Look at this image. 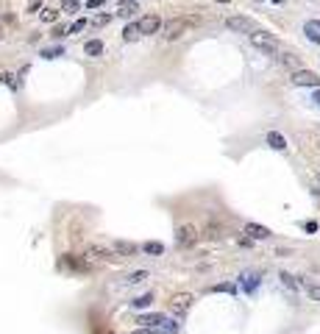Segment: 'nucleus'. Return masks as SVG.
Masks as SVG:
<instances>
[{
  "mask_svg": "<svg viewBox=\"0 0 320 334\" xmlns=\"http://www.w3.org/2000/svg\"><path fill=\"white\" fill-rule=\"evenodd\" d=\"M278 62L284 64L287 70H292V72L301 70V62H298V56H295V53H281V56H278Z\"/></svg>",
  "mask_w": 320,
  "mask_h": 334,
  "instance_id": "11",
  "label": "nucleus"
},
{
  "mask_svg": "<svg viewBox=\"0 0 320 334\" xmlns=\"http://www.w3.org/2000/svg\"><path fill=\"white\" fill-rule=\"evenodd\" d=\"M245 234H251L254 240H267L273 231L267 226H259V223H248V226H245Z\"/></svg>",
  "mask_w": 320,
  "mask_h": 334,
  "instance_id": "10",
  "label": "nucleus"
},
{
  "mask_svg": "<svg viewBox=\"0 0 320 334\" xmlns=\"http://www.w3.org/2000/svg\"><path fill=\"white\" fill-rule=\"evenodd\" d=\"M192 301H195V298H192L190 292H176V295H170V309L178 315V318H181V315L190 312Z\"/></svg>",
  "mask_w": 320,
  "mask_h": 334,
  "instance_id": "5",
  "label": "nucleus"
},
{
  "mask_svg": "<svg viewBox=\"0 0 320 334\" xmlns=\"http://www.w3.org/2000/svg\"><path fill=\"white\" fill-rule=\"evenodd\" d=\"M45 59H56V56H64V48H50V50H42Z\"/></svg>",
  "mask_w": 320,
  "mask_h": 334,
  "instance_id": "25",
  "label": "nucleus"
},
{
  "mask_svg": "<svg viewBox=\"0 0 320 334\" xmlns=\"http://www.w3.org/2000/svg\"><path fill=\"white\" fill-rule=\"evenodd\" d=\"M304 34L309 36V39H312V42H318L320 45V34H318V28H315L312 22H306V28H304Z\"/></svg>",
  "mask_w": 320,
  "mask_h": 334,
  "instance_id": "20",
  "label": "nucleus"
},
{
  "mask_svg": "<svg viewBox=\"0 0 320 334\" xmlns=\"http://www.w3.org/2000/svg\"><path fill=\"white\" fill-rule=\"evenodd\" d=\"M84 25H86V20H75L70 28H67V34H78V31H84Z\"/></svg>",
  "mask_w": 320,
  "mask_h": 334,
  "instance_id": "27",
  "label": "nucleus"
},
{
  "mask_svg": "<svg viewBox=\"0 0 320 334\" xmlns=\"http://www.w3.org/2000/svg\"><path fill=\"white\" fill-rule=\"evenodd\" d=\"M84 259H117V256H114V251L106 248V245H86Z\"/></svg>",
  "mask_w": 320,
  "mask_h": 334,
  "instance_id": "7",
  "label": "nucleus"
},
{
  "mask_svg": "<svg viewBox=\"0 0 320 334\" xmlns=\"http://www.w3.org/2000/svg\"><path fill=\"white\" fill-rule=\"evenodd\" d=\"M164 315H159V312H150V315H139V318H136V323H139V326L142 329H159L164 323Z\"/></svg>",
  "mask_w": 320,
  "mask_h": 334,
  "instance_id": "9",
  "label": "nucleus"
},
{
  "mask_svg": "<svg viewBox=\"0 0 320 334\" xmlns=\"http://www.w3.org/2000/svg\"><path fill=\"white\" fill-rule=\"evenodd\" d=\"M39 8H42V0H31V3H28V11H31V14H34V11H39Z\"/></svg>",
  "mask_w": 320,
  "mask_h": 334,
  "instance_id": "29",
  "label": "nucleus"
},
{
  "mask_svg": "<svg viewBox=\"0 0 320 334\" xmlns=\"http://www.w3.org/2000/svg\"><path fill=\"white\" fill-rule=\"evenodd\" d=\"M267 145H270L273 150H284L287 148V139L278 134V131H270V134H267Z\"/></svg>",
  "mask_w": 320,
  "mask_h": 334,
  "instance_id": "13",
  "label": "nucleus"
},
{
  "mask_svg": "<svg viewBox=\"0 0 320 334\" xmlns=\"http://www.w3.org/2000/svg\"><path fill=\"white\" fill-rule=\"evenodd\" d=\"M318 142H320V139H318Z\"/></svg>",
  "mask_w": 320,
  "mask_h": 334,
  "instance_id": "38",
  "label": "nucleus"
},
{
  "mask_svg": "<svg viewBox=\"0 0 320 334\" xmlns=\"http://www.w3.org/2000/svg\"><path fill=\"white\" fill-rule=\"evenodd\" d=\"M114 251H117L120 256H134L136 245H134V242H126V240H117V242H114Z\"/></svg>",
  "mask_w": 320,
  "mask_h": 334,
  "instance_id": "12",
  "label": "nucleus"
},
{
  "mask_svg": "<svg viewBox=\"0 0 320 334\" xmlns=\"http://www.w3.org/2000/svg\"><path fill=\"white\" fill-rule=\"evenodd\" d=\"M200 17L195 14H187V17H173V20H167L162 25V36L167 39V42H173V39H181V36L187 34V31L192 28V25H198Z\"/></svg>",
  "mask_w": 320,
  "mask_h": 334,
  "instance_id": "1",
  "label": "nucleus"
},
{
  "mask_svg": "<svg viewBox=\"0 0 320 334\" xmlns=\"http://www.w3.org/2000/svg\"><path fill=\"white\" fill-rule=\"evenodd\" d=\"M318 181H320V176H318Z\"/></svg>",
  "mask_w": 320,
  "mask_h": 334,
  "instance_id": "37",
  "label": "nucleus"
},
{
  "mask_svg": "<svg viewBox=\"0 0 320 334\" xmlns=\"http://www.w3.org/2000/svg\"><path fill=\"white\" fill-rule=\"evenodd\" d=\"M139 25H136V22H131V25H126V28H123V39H126V42H136V39H139Z\"/></svg>",
  "mask_w": 320,
  "mask_h": 334,
  "instance_id": "14",
  "label": "nucleus"
},
{
  "mask_svg": "<svg viewBox=\"0 0 320 334\" xmlns=\"http://www.w3.org/2000/svg\"><path fill=\"white\" fill-rule=\"evenodd\" d=\"M226 28L234 31V34H254V31H259L254 25V20H248V17H228Z\"/></svg>",
  "mask_w": 320,
  "mask_h": 334,
  "instance_id": "4",
  "label": "nucleus"
},
{
  "mask_svg": "<svg viewBox=\"0 0 320 334\" xmlns=\"http://www.w3.org/2000/svg\"><path fill=\"white\" fill-rule=\"evenodd\" d=\"M156 332L159 334H178V332H181V323H178V320H164Z\"/></svg>",
  "mask_w": 320,
  "mask_h": 334,
  "instance_id": "16",
  "label": "nucleus"
},
{
  "mask_svg": "<svg viewBox=\"0 0 320 334\" xmlns=\"http://www.w3.org/2000/svg\"><path fill=\"white\" fill-rule=\"evenodd\" d=\"M278 278H281V284H284L287 290H292V292L298 290V281H295V276H290V273H281Z\"/></svg>",
  "mask_w": 320,
  "mask_h": 334,
  "instance_id": "18",
  "label": "nucleus"
},
{
  "mask_svg": "<svg viewBox=\"0 0 320 334\" xmlns=\"http://www.w3.org/2000/svg\"><path fill=\"white\" fill-rule=\"evenodd\" d=\"M42 20H45V22H56V20H59V11H56V8H45V11H42Z\"/></svg>",
  "mask_w": 320,
  "mask_h": 334,
  "instance_id": "24",
  "label": "nucleus"
},
{
  "mask_svg": "<svg viewBox=\"0 0 320 334\" xmlns=\"http://www.w3.org/2000/svg\"><path fill=\"white\" fill-rule=\"evenodd\" d=\"M312 100H315V103H320V89H315V95H312Z\"/></svg>",
  "mask_w": 320,
  "mask_h": 334,
  "instance_id": "34",
  "label": "nucleus"
},
{
  "mask_svg": "<svg viewBox=\"0 0 320 334\" xmlns=\"http://www.w3.org/2000/svg\"><path fill=\"white\" fill-rule=\"evenodd\" d=\"M150 301H153V295L148 292V295H139V298L134 301V306H136V309H145V306H150Z\"/></svg>",
  "mask_w": 320,
  "mask_h": 334,
  "instance_id": "23",
  "label": "nucleus"
},
{
  "mask_svg": "<svg viewBox=\"0 0 320 334\" xmlns=\"http://www.w3.org/2000/svg\"><path fill=\"white\" fill-rule=\"evenodd\" d=\"M240 284L251 292L256 284H259V276H256V273H242V276H240Z\"/></svg>",
  "mask_w": 320,
  "mask_h": 334,
  "instance_id": "17",
  "label": "nucleus"
},
{
  "mask_svg": "<svg viewBox=\"0 0 320 334\" xmlns=\"http://www.w3.org/2000/svg\"><path fill=\"white\" fill-rule=\"evenodd\" d=\"M176 242H178V248H192V245L198 242V228L192 226V223H184V226H178V231H176Z\"/></svg>",
  "mask_w": 320,
  "mask_h": 334,
  "instance_id": "3",
  "label": "nucleus"
},
{
  "mask_svg": "<svg viewBox=\"0 0 320 334\" xmlns=\"http://www.w3.org/2000/svg\"><path fill=\"white\" fill-rule=\"evenodd\" d=\"M217 3H228V0H217Z\"/></svg>",
  "mask_w": 320,
  "mask_h": 334,
  "instance_id": "35",
  "label": "nucleus"
},
{
  "mask_svg": "<svg viewBox=\"0 0 320 334\" xmlns=\"http://www.w3.org/2000/svg\"><path fill=\"white\" fill-rule=\"evenodd\" d=\"M109 20H112V17H109V14H100V17H98V20H95V22H98V25H106Z\"/></svg>",
  "mask_w": 320,
  "mask_h": 334,
  "instance_id": "32",
  "label": "nucleus"
},
{
  "mask_svg": "<svg viewBox=\"0 0 320 334\" xmlns=\"http://www.w3.org/2000/svg\"><path fill=\"white\" fill-rule=\"evenodd\" d=\"M136 25H139V34H156V31L162 28V17L159 14H145Z\"/></svg>",
  "mask_w": 320,
  "mask_h": 334,
  "instance_id": "8",
  "label": "nucleus"
},
{
  "mask_svg": "<svg viewBox=\"0 0 320 334\" xmlns=\"http://www.w3.org/2000/svg\"><path fill=\"white\" fill-rule=\"evenodd\" d=\"M106 0H86V8H100Z\"/></svg>",
  "mask_w": 320,
  "mask_h": 334,
  "instance_id": "30",
  "label": "nucleus"
},
{
  "mask_svg": "<svg viewBox=\"0 0 320 334\" xmlns=\"http://www.w3.org/2000/svg\"><path fill=\"white\" fill-rule=\"evenodd\" d=\"M84 53H86V56H103V42H100V39L86 42L84 45Z\"/></svg>",
  "mask_w": 320,
  "mask_h": 334,
  "instance_id": "15",
  "label": "nucleus"
},
{
  "mask_svg": "<svg viewBox=\"0 0 320 334\" xmlns=\"http://www.w3.org/2000/svg\"><path fill=\"white\" fill-rule=\"evenodd\" d=\"M62 6L67 8V11H78V6H81V0H62Z\"/></svg>",
  "mask_w": 320,
  "mask_h": 334,
  "instance_id": "28",
  "label": "nucleus"
},
{
  "mask_svg": "<svg viewBox=\"0 0 320 334\" xmlns=\"http://www.w3.org/2000/svg\"><path fill=\"white\" fill-rule=\"evenodd\" d=\"M290 81H292L295 86H312V89H318V86H320L318 72H312V70H298V72H292Z\"/></svg>",
  "mask_w": 320,
  "mask_h": 334,
  "instance_id": "6",
  "label": "nucleus"
},
{
  "mask_svg": "<svg viewBox=\"0 0 320 334\" xmlns=\"http://www.w3.org/2000/svg\"><path fill=\"white\" fill-rule=\"evenodd\" d=\"M251 42H254V48H259L262 53H278V39L273 34H267V31H254L251 34Z\"/></svg>",
  "mask_w": 320,
  "mask_h": 334,
  "instance_id": "2",
  "label": "nucleus"
},
{
  "mask_svg": "<svg viewBox=\"0 0 320 334\" xmlns=\"http://www.w3.org/2000/svg\"><path fill=\"white\" fill-rule=\"evenodd\" d=\"M145 254H164L162 242H145Z\"/></svg>",
  "mask_w": 320,
  "mask_h": 334,
  "instance_id": "21",
  "label": "nucleus"
},
{
  "mask_svg": "<svg viewBox=\"0 0 320 334\" xmlns=\"http://www.w3.org/2000/svg\"><path fill=\"white\" fill-rule=\"evenodd\" d=\"M136 334H159V332H156V329H139Z\"/></svg>",
  "mask_w": 320,
  "mask_h": 334,
  "instance_id": "33",
  "label": "nucleus"
},
{
  "mask_svg": "<svg viewBox=\"0 0 320 334\" xmlns=\"http://www.w3.org/2000/svg\"><path fill=\"white\" fill-rule=\"evenodd\" d=\"M304 228L309 231V234H312V231H318V223H315V220H309V223H304Z\"/></svg>",
  "mask_w": 320,
  "mask_h": 334,
  "instance_id": "31",
  "label": "nucleus"
},
{
  "mask_svg": "<svg viewBox=\"0 0 320 334\" xmlns=\"http://www.w3.org/2000/svg\"><path fill=\"white\" fill-rule=\"evenodd\" d=\"M145 278H148V273H145V270H136V273H128L126 281H128V284H139V281H145Z\"/></svg>",
  "mask_w": 320,
  "mask_h": 334,
  "instance_id": "19",
  "label": "nucleus"
},
{
  "mask_svg": "<svg viewBox=\"0 0 320 334\" xmlns=\"http://www.w3.org/2000/svg\"><path fill=\"white\" fill-rule=\"evenodd\" d=\"M134 8H136V0H123V3H120V14H131V11H134Z\"/></svg>",
  "mask_w": 320,
  "mask_h": 334,
  "instance_id": "22",
  "label": "nucleus"
},
{
  "mask_svg": "<svg viewBox=\"0 0 320 334\" xmlns=\"http://www.w3.org/2000/svg\"><path fill=\"white\" fill-rule=\"evenodd\" d=\"M273 3H281V0H273Z\"/></svg>",
  "mask_w": 320,
  "mask_h": 334,
  "instance_id": "36",
  "label": "nucleus"
},
{
  "mask_svg": "<svg viewBox=\"0 0 320 334\" xmlns=\"http://www.w3.org/2000/svg\"><path fill=\"white\" fill-rule=\"evenodd\" d=\"M306 292H309V298H312V301H320V284H309V287H306Z\"/></svg>",
  "mask_w": 320,
  "mask_h": 334,
  "instance_id": "26",
  "label": "nucleus"
}]
</instances>
